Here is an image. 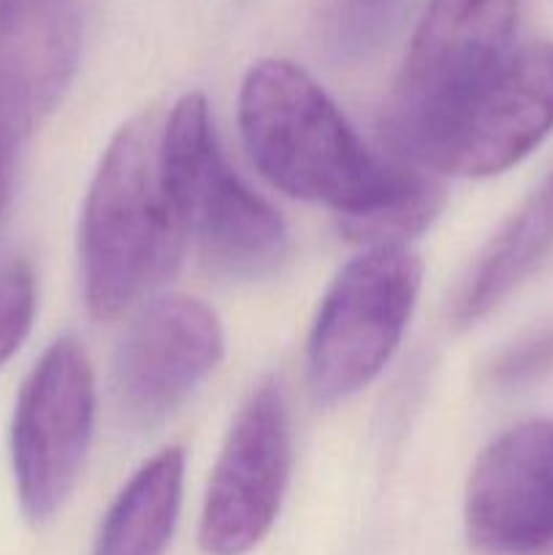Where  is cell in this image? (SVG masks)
<instances>
[{
  "mask_svg": "<svg viewBox=\"0 0 553 555\" xmlns=\"http://www.w3.org/2000/svg\"><path fill=\"white\" fill-rule=\"evenodd\" d=\"M239 128L253 163L276 190L331 206L339 222L401 211L428 182L417 168L369 152L323 87L291 60L266 57L247 70Z\"/></svg>",
  "mask_w": 553,
  "mask_h": 555,
  "instance_id": "6da1fadb",
  "label": "cell"
},
{
  "mask_svg": "<svg viewBox=\"0 0 553 555\" xmlns=\"http://www.w3.org/2000/svg\"><path fill=\"white\" fill-rule=\"evenodd\" d=\"M188 231L168 193L160 130L152 117L125 122L95 168L79 222L87 312L114 320L155 293L182 260Z\"/></svg>",
  "mask_w": 553,
  "mask_h": 555,
  "instance_id": "7a4b0ae2",
  "label": "cell"
},
{
  "mask_svg": "<svg viewBox=\"0 0 553 555\" xmlns=\"http://www.w3.org/2000/svg\"><path fill=\"white\" fill-rule=\"evenodd\" d=\"M160 163L188 238L209 269L231 280H258L282 263L285 222L231 168L201 92L173 103L160 128Z\"/></svg>",
  "mask_w": 553,
  "mask_h": 555,
  "instance_id": "3957f363",
  "label": "cell"
},
{
  "mask_svg": "<svg viewBox=\"0 0 553 555\" xmlns=\"http://www.w3.org/2000/svg\"><path fill=\"white\" fill-rule=\"evenodd\" d=\"M553 130V41L510 49L459 103L401 141L407 155L453 177L518 166Z\"/></svg>",
  "mask_w": 553,
  "mask_h": 555,
  "instance_id": "277c9868",
  "label": "cell"
},
{
  "mask_svg": "<svg viewBox=\"0 0 553 555\" xmlns=\"http://www.w3.org/2000/svg\"><path fill=\"white\" fill-rule=\"evenodd\" d=\"M421 276V258L407 244L366 247L342 266L309 336L318 401L336 404L383 372L412 318Z\"/></svg>",
  "mask_w": 553,
  "mask_h": 555,
  "instance_id": "5b68a950",
  "label": "cell"
},
{
  "mask_svg": "<svg viewBox=\"0 0 553 555\" xmlns=\"http://www.w3.org/2000/svg\"><path fill=\"white\" fill-rule=\"evenodd\" d=\"M95 423V379L79 341L63 336L27 374L11 421L16 496L30 524H47L85 466Z\"/></svg>",
  "mask_w": 553,
  "mask_h": 555,
  "instance_id": "8992f818",
  "label": "cell"
},
{
  "mask_svg": "<svg viewBox=\"0 0 553 555\" xmlns=\"http://www.w3.org/2000/svg\"><path fill=\"white\" fill-rule=\"evenodd\" d=\"M520 0H428L396 87V139L459 103L513 49Z\"/></svg>",
  "mask_w": 553,
  "mask_h": 555,
  "instance_id": "52a82bcc",
  "label": "cell"
},
{
  "mask_svg": "<svg viewBox=\"0 0 553 555\" xmlns=\"http://www.w3.org/2000/svg\"><path fill=\"white\" fill-rule=\"evenodd\" d=\"M291 472V426L274 379L249 393L228 431L201 509L209 555H244L271 531Z\"/></svg>",
  "mask_w": 553,
  "mask_h": 555,
  "instance_id": "ba28073f",
  "label": "cell"
},
{
  "mask_svg": "<svg viewBox=\"0 0 553 555\" xmlns=\"http://www.w3.org/2000/svg\"><path fill=\"white\" fill-rule=\"evenodd\" d=\"M226 350L220 318L201 298L163 296L125 331L112 366V393L130 426L166 421L215 372Z\"/></svg>",
  "mask_w": 553,
  "mask_h": 555,
  "instance_id": "9c48e42d",
  "label": "cell"
},
{
  "mask_svg": "<svg viewBox=\"0 0 553 555\" xmlns=\"http://www.w3.org/2000/svg\"><path fill=\"white\" fill-rule=\"evenodd\" d=\"M464 520L491 555L553 547V421H526L493 439L472 466Z\"/></svg>",
  "mask_w": 553,
  "mask_h": 555,
  "instance_id": "30bf717a",
  "label": "cell"
},
{
  "mask_svg": "<svg viewBox=\"0 0 553 555\" xmlns=\"http://www.w3.org/2000/svg\"><path fill=\"white\" fill-rule=\"evenodd\" d=\"M79 52L76 0H0V108L30 128L68 90Z\"/></svg>",
  "mask_w": 553,
  "mask_h": 555,
  "instance_id": "8fae6325",
  "label": "cell"
},
{
  "mask_svg": "<svg viewBox=\"0 0 553 555\" xmlns=\"http://www.w3.org/2000/svg\"><path fill=\"white\" fill-rule=\"evenodd\" d=\"M553 249V168L502 222L477 255L453 304V320L470 325L497 309Z\"/></svg>",
  "mask_w": 553,
  "mask_h": 555,
  "instance_id": "7c38bea8",
  "label": "cell"
},
{
  "mask_svg": "<svg viewBox=\"0 0 553 555\" xmlns=\"http://www.w3.org/2000/svg\"><path fill=\"white\" fill-rule=\"evenodd\" d=\"M182 480L179 448L146 461L108 507L92 555H163L179 518Z\"/></svg>",
  "mask_w": 553,
  "mask_h": 555,
  "instance_id": "4fadbf2b",
  "label": "cell"
},
{
  "mask_svg": "<svg viewBox=\"0 0 553 555\" xmlns=\"http://www.w3.org/2000/svg\"><path fill=\"white\" fill-rule=\"evenodd\" d=\"M36 318V276L20 255H0V366L14 358Z\"/></svg>",
  "mask_w": 553,
  "mask_h": 555,
  "instance_id": "5bb4252c",
  "label": "cell"
},
{
  "mask_svg": "<svg viewBox=\"0 0 553 555\" xmlns=\"http://www.w3.org/2000/svg\"><path fill=\"white\" fill-rule=\"evenodd\" d=\"M548 369H553V328L531 334L529 339L504 350L493 363L491 377L502 388H515V385L531 383Z\"/></svg>",
  "mask_w": 553,
  "mask_h": 555,
  "instance_id": "9a60e30c",
  "label": "cell"
},
{
  "mask_svg": "<svg viewBox=\"0 0 553 555\" xmlns=\"http://www.w3.org/2000/svg\"><path fill=\"white\" fill-rule=\"evenodd\" d=\"M22 133L25 128L5 108H0V215H3L5 198H9L11 166H14V150Z\"/></svg>",
  "mask_w": 553,
  "mask_h": 555,
  "instance_id": "2e32d148",
  "label": "cell"
},
{
  "mask_svg": "<svg viewBox=\"0 0 553 555\" xmlns=\"http://www.w3.org/2000/svg\"><path fill=\"white\" fill-rule=\"evenodd\" d=\"M369 3H372V0H369Z\"/></svg>",
  "mask_w": 553,
  "mask_h": 555,
  "instance_id": "e0dca14e",
  "label": "cell"
}]
</instances>
